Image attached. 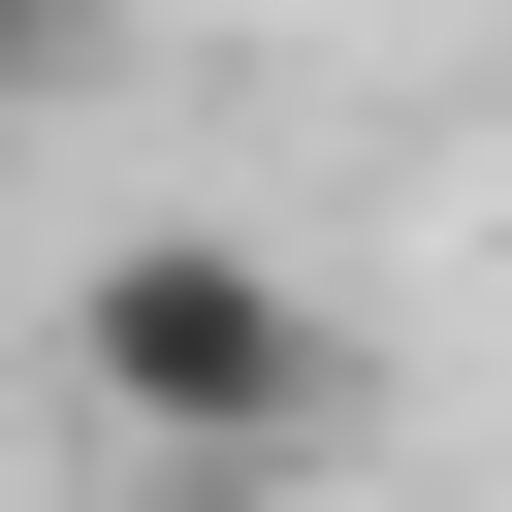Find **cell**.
Segmentation results:
<instances>
[{
  "label": "cell",
  "instance_id": "cell-1",
  "mask_svg": "<svg viewBox=\"0 0 512 512\" xmlns=\"http://www.w3.org/2000/svg\"><path fill=\"white\" fill-rule=\"evenodd\" d=\"M64 352H96V416L192 448V480H288V448L352 416V320H320L288 256H224V224H128V256L64 288Z\"/></svg>",
  "mask_w": 512,
  "mask_h": 512
},
{
  "label": "cell",
  "instance_id": "cell-2",
  "mask_svg": "<svg viewBox=\"0 0 512 512\" xmlns=\"http://www.w3.org/2000/svg\"><path fill=\"white\" fill-rule=\"evenodd\" d=\"M64 64H96V0H0V96H64Z\"/></svg>",
  "mask_w": 512,
  "mask_h": 512
}]
</instances>
